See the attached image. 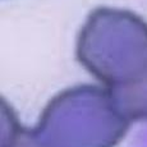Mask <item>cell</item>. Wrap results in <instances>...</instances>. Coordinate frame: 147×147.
Segmentation results:
<instances>
[{
	"label": "cell",
	"mask_w": 147,
	"mask_h": 147,
	"mask_svg": "<svg viewBox=\"0 0 147 147\" xmlns=\"http://www.w3.org/2000/svg\"><path fill=\"white\" fill-rule=\"evenodd\" d=\"M78 61L131 121L147 120V23L134 13L97 8L77 41Z\"/></svg>",
	"instance_id": "1"
},
{
	"label": "cell",
	"mask_w": 147,
	"mask_h": 147,
	"mask_svg": "<svg viewBox=\"0 0 147 147\" xmlns=\"http://www.w3.org/2000/svg\"><path fill=\"white\" fill-rule=\"evenodd\" d=\"M129 124L106 88L83 84L55 96L35 132L47 147H114Z\"/></svg>",
	"instance_id": "2"
},
{
	"label": "cell",
	"mask_w": 147,
	"mask_h": 147,
	"mask_svg": "<svg viewBox=\"0 0 147 147\" xmlns=\"http://www.w3.org/2000/svg\"><path fill=\"white\" fill-rule=\"evenodd\" d=\"M1 147H47L35 129L28 131L19 124L12 107L1 100Z\"/></svg>",
	"instance_id": "3"
}]
</instances>
